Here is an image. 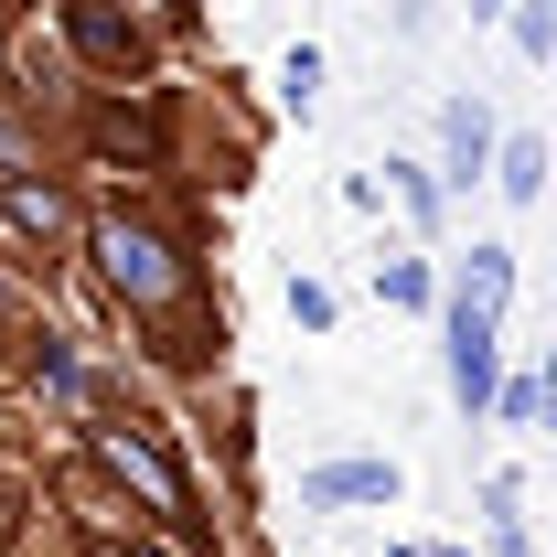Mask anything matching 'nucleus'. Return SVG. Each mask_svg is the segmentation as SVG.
I'll return each mask as SVG.
<instances>
[{
  "instance_id": "nucleus-1",
  "label": "nucleus",
  "mask_w": 557,
  "mask_h": 557,
  "mask_svg": "<svg viewBox=\"0 0 557 557\" xmlns=\"http://www.w3.org/2000/svg\"><path fill=\"white\" fill-rule=\"evenodd\" d=\"M86 247H97V269H108V289L129 300L139 322H161V311L183 300V258H172V247H161L150 225H129V214H119V225H86Z\"/></svg>"
},
{
  "instance_id": "nucleus-2",
  "label": "nucleus",
  "mask_w": 557,
  "mask_h": 557,
  "mask_svg": "<svg viewBox=\"0 0 557 557\" xmlns=\"http://www.w3.org/2000/svg\"><path fill=\"white\" fill-rule=\"evenodd\" d=\"M440 364H450V408L461 418H483L493 397V375H504V311H483V300H440Z\"/></svg>"
},
{
  "instance_id": "nucleus-3",
  "label": "nucleus",
  "mask_w": 557,
  "mask_h": 557,
  "mask_svg": "<svg viewBox=\"0 0 557 557\" xmlns=\"http://www.w3.org/2000/svg\"><path fill=\"white\" fill-rule=\"evenodd\" d=\"M493 172V108L483 97H450L440 108V194H472Z\"/></svg>"
},
{
  "instance_id": "nucleus-4",
  "label": "nucleus",
  "mask_w": 557,
  "mask_h": 557,
  "mask_svg": "<svg viewBox=\"0 0 557 557\" xmlns=\"http://www.w3.org/2000/svg\"><path fill=\"white\" fill-rule=\"evenodd\" d=\"M0 214L22 236H44V247H75V205H65V183H44V172H11L0 183Z\"/></svg>"
},
{
  "instance_id": "nucleus-5",
  "label": "nucleus",
  "mask_w": 557,
  "mask_h": 557,
  "mask_svg": "<svg viewBox=\"0 0 557 557\" xmlns=\"http://www.w3.org/2000/svg\"><path fill=\"white\" fill-rule=\"evenodd\" d=\"M97 450H108V461H119V472H129L139 493H150V504H161V515H172V525H194V493H183V472H172V461H161V450H150V440H97Z\"/></svg>"
},
{
  "instance_id": "nucleus-6",
  "label": "nucleus",
  "mask_w": 557,
  "mask_h": 557,
  "mask_svg": "<svg viewBox=\"0 0 557 557\" xmlns=\"http://www.w3.org/2000/svg\"><path fill=\"white\" fill-rule=\"evenodd\" d=\"M300 504H397V461H322L300 472Z\"/></svg>"
},
{
  "instance_id": "nucleus-7",
  "label": "nucleus",
  "mask_w": 557,
  "mask_h": 557,
  "mask_svg": "<svg viewBox=\"0 0 557 557\" xmlns=\"http://www.w3.org/2000/svg\"><path fill=\"white\" fill-rule=\"evenodd\" d=\"M483 183H504V205H547V139H536V129L493 139V172H483Z\"/></svg>"
},
{
  "instance_id": "nucleus-8",
  "label": "nucleus",
  "mask_w": 557,
  "mask_h": 557,
  "mask_svg": "<svg viewBox=\"0 0 557 557\" xmlns=\"http://www.w3.org/2000/svg\"><path fill=\"white\" fill-rule=\"evenodd\" d=\"M65 22H75V44H86L97 65H139V22H119L108 0H75Z\"/></svg>"
},
{
  "instance_id": "nucleus-9",
  "label": "nucleus",
  "mask_w": 557,
  "mask_h": 557,
  "mask_svg": "<svg viewBox=\"0 0 557 557\" xmlns=\"http://www.w3.org/2000/svg\"><path fill=\"white\" fill-rule=\"evenodd\" d=\"M483 515H493V557H536V536H525V483L515 472L483 483Z\"/></svg>"
},
{
  "instance_id": "nucleus-10",
  "label": "nucleus",
  "mask_w": 557,
  "mask_h": 557,
  "mask_svg": "<svg viewBox=\"0 0 557 557\" xmlns=\"http://www.w3.org/2000/svg\"><path fill=\"white\" fill-rule=\"evenodd\" d=\"M461 300L504 311V300H515V247H472V269H461Z\"/></svg>"
},
{
  "instance_id": "nucleus-11",
  "label": "nucleus",
  "mask_w": 557,
  "mask_h": 557,
  "mask_svg": "<svg viewBox=\"0 0 557 557\" xmlns=\"http://www.w3.org/2000/svg\"><path fill=\"white\" fill-rule=\"evenodd\" d=\"M375 289H386L397 311H440V278H429V258H386V269H375Z\"/></svg>"
},
{
  "instance_id": "nucleus-12",
  "label": "nucleus",
  "mask_w": 557,
  "mask_h": 557,
  "mask_svg": "<svg viewBox=\"0 0 557 557\" xmlns=\"http://www.w3.org/2000/svg\"><path fill=\"white\" fill-rule=\"evenodd\" d=\"M504 11H515V54L547 65V54H557V0H504Z\"/></svg>"
},
{
  "instance_id": "nucleus-13",
  "label": "nucleus",
  "mask_w": 557,
  "mask_h": 557,
  "mask_svg": "<svg viewBox=\"0 0 557 557\" xmlns=\"http://www.w3.org/2000/svg\"><path fill=\"white\" fill-rule=\"evenodd\" d=\"M483 418H504V429H536V418H547V386H536V375H515V386H504V375H493V397H483Z\"/></svg>"
},
{
  "instance_id": "nucleus-14",
  "label": "nucleus",
  "mask_w": 557,
  "mask_h": 557,
  "mask_svg": "<svg viewBox=\"0 0 557 557\" xmlns=\"http://www.w3.org/2000/svg\"><path fill=\"white\" fill-rule=\"evenodd\" d=\"M278 97H289V108H311V97H322V54H311V44H289V54H278Z\"/></svg>"
},
{
  "instance_id": "nucleus-15",
  "label": "nucleus",
  "mask_w": 557,
  "mask_h": 557,
  "mask_svg": "<svg viewBox=\"0 0 557 557\" xmlns=\"http://www.w3.org/2000/svg\"><path fill=\"white\" fill-rule=\"evenodd\" d=\"M289 322H300V333H333V289H322V278H289Z\"/></svg>"
},
{
  "instance_id": "nucleus-16",
  "label": "nucleus",
  "mask_w": 557,
  "mask_h": 557,
  "mask_svg": "<svg viewBox=\"0 0 557 557\" xmlns=\"http://www.w3.org/2000/svg\"><path fill=\"white\" fill-rule=\"evenodd\" d=\"M397 194H408L418 225H440V172H418V161H397Z\"/></svg>"
},
{
  "instance_id": "nucleus-17",
  "label": "nucleus",
  "mask_w": 557,
  "mask_h": 557,
  "mask_svg": "<svg viewBox=\"0 0 557 557\" xmlns=\"http://www.w3.org/2000/svg\"><path fill=\"white\" fill-rule=\"evenodd\" d=\"M33 375H44L54 397H75V354H65V344H44V354H33Z\"/></svg>"
},
{
  "instance_id": "nucleus-18",
  "label": "nucleus",
  "mask_w": 557,
  "mask_h": 557,
  "mask_svg": "<svg viewBox=\"0 0 557 557\" xmlns=\"http://www.w3.org/2000/svg\"><path fill=\"white\" fill-rule=\"evenodd\" d=\"M97 557H161V547H97Z\"/></svg>"
},
{
  "instance_id": "nucleus-19",
  "label": "nucleus",
  "mask_w": 557,
  "mask_h": 557,
  "mask_svg": "<svg viewBox=\"0 0 557 557\" xmlns=\"http://www.w3.org/2000/svg\"><path fill=\"white\" fill-rule=\"evenodd\" d=\"M493 11H504V0H472V22H493Z\"/></svg>"
},
{
  "instance_id": "nucleus-20",
  "label": "nucleus",
  "mask_w": 557,
  "mask_h": 557,
  "mask_svg": "<svg viewBox=\"0 0 557 557\" xmlns=\"http://www.w3.org/2000/svg\"><path fill=\"white\" fill-rule=\"evenodd\" d=\"M418 557H461V547H418Z\"/></svg>"
}]
</instances>
